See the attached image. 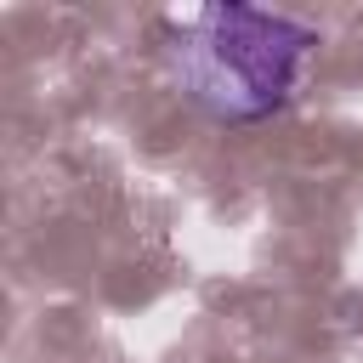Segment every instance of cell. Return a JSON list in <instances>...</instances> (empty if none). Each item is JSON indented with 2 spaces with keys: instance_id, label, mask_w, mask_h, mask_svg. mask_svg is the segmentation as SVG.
Returning <instances> with one entry per match:
<instances>
[{
  "instance_id": "cell-1",
  "label": "cell",
  "mask_w": 363,
  "mask_h": 363,
  "mask_svg": "<svg viewBox=\"0 0 363 363\" xmlns=\"http://www.w3.org/2000/svg\"><path fill=\"white\" fill-rule=\"evenodd\" d=\"M318 28L261 6H199L170 40L182 96L216 125H261L301 91Z\"/></svg>"
}]
</instances>
